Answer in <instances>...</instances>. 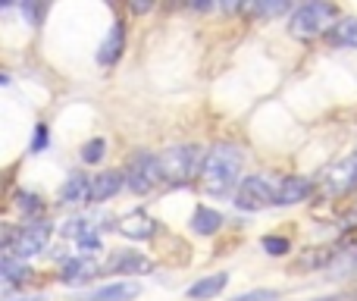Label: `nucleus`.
Masks as SVG:
<instances>
[{
	"mask_svg": "<svg viewBox=\"0 0 357 301\" xmlns=\"http://www.w3.org/2000/svg\"><path fill=\"white\" fill-rule=\"evenodd\" d=\"M260 248H264L270 258H285V254L291 251V242L285 239V235H264V239H260Z\"/></svg>",
	"mask_w": 357,
	"mask_h": 301,
	"instance_id": "nucleus-21",
	"label": "nucleus"
},
{
	"mask_svg": "<svg viewBox=\"0 0 357 301\" xmlns=\"http://www.w3.org/2000/svg\"><path fill=\"white\" fill-rule=\"evenodd\" d=\"M226 286H229V273H210V277H201L197 283L188 286V298H195V301H210V298L220 295Z\"/></svg>",
	"mask_w": 357,
	"mask_h": 301,
	"instance_id": "nucleus-17",
	"label": "nucleus"
},
{
	"mask_svg": "<svg viewBox=\"0 0 357 301\" xmlns=\"http://www.w3.org/2000/svg\"><path fill=\"white\" fill-rule=\"evenodd\" d=\"M151 260L138 251H113L110 260L104 264V273H113V277H135V273L151 270Z\"/></svg>",
	"mask_w": 357,
	"mask_h": 301,
	"instance_id": "nucleus-9",
	"label": "nucleus"
},
{
	"mask_svg": "<svg viewBox=\"0 0 357 301\" xmlns=\"http://www.w3.org/2000/svg\"><path fill=\"white\" fill-rule=\"evenodd\" d=\"M241 166H245V151L232 142H220L207 151L201 170V191L210 198H226L238 191L241 185Z\"/></svg>",
	"mask_w": 357,
	"mask_h": 301,
	"instance_id": "nucleus-1",
	"label": "nucleus"
},
{
	"mask_svg": "<svg viewBox=\"0 0 357 301\" xmlns=\"http://www.w3.org/2000/svg\"><path fill=\"white\" fill-rule=\"evenodd\" d=\"M276 191L279 182L266 172H251V176L241 179L238 191H235V207L245 210V214H257V210L276 204Z\"/></svg>",
	"mask_w": 357,
	"mask_h": 301,
	"instance_id": "nucleus-5",
	"label": "nucleus"
},
{
	"mask_svg": "<svg viewBox=\"0 0 357 301\" xmlns=\"http://www.w3.org/2000/svg\"><path fill=\"white\" fill-rule=\"evenodd\" d=\"M50 235H54V223L25 220V226L6 233V254H13V258H19V260H29L47 248Z\"/></svg>",
	"mask_w": 357,
	"mask_h": 301,
	"instance_id": "nucleus-3",
	"label": "nucleus"
},
{
	"mask_svg": "<svg viewBox=\"0 0 357 301\" xmlns=\"http://www.w3.org/2000/svg\"><path fill=\"white\" fill-rule=\"evenodd\" d=\"M222 223H226V216H222L220 210L207 207V204H197L195 214H191V233H197V235H216L222 229Z\"/></svg>",
	"mask_w": 357,
	"mask_h": 301,
	"instance_id": "nucleus-15",
	"label": "nucleus"
},
{
	"mask_svg": "<svg viewBox=\"0 0 357 301\" xmlns=\"http://www.w3.org/2000/svg\"><path fill=\"white\" fill-rule=\"evenodd\" d=\"M329 38H333V44H339V47H357V16L339 19V22L333 25V31H329Z\"/></svg>",
	"mask_w": 357,
	"mask_h": 301,
	"instance_id": "nucleus-18",
	"label": "nucleus"
},
{
	"mask_svg": "<svg viewBox=\"0 0 357 301\" xmlns=\"http://www.w3.org/2000/svg\"><path fill=\"white\" fill-rule=\"evenodd\" d=\"M16 301H41V298H38V295H35V298H16Z\"/></svg>",
	"mask_w": 357,
	"mask_h": 301,
	"instance_id": "nucleus-29",
	"label": "nucleus"
},
{
	"mask_svg": "<svg viewBox=\"0 0 357 301\" xmlns=\"http://www.w3.org/2000/svg\"><path fill=\"white\" fill-rule=\"evenodd\" d=\"M123 50H126V22H123V19H116V22L110 25V35L100 41L98 63H100V66H113V63L123 57Z\"/></svg>",
	"mask_w": 357,
	"mask_h": 301,
	"instance_id": "nucleus-14",
	"label": "nucleus"
},
{
	"mask_svg": "<svg viewBox=\"0 0 357 301\" xmlns=\"http://www.w3.org/2000/svg\"><path fill=\"white\" fill-rule=\"evenodd\" d=\"M335 16H339V10H335L333 3H304V6H298V10L291 13L289 31L295 38H301V41H310V38L323 35L326 29L333 31Z\"/></svg>",
	"mask_w": 357,
	"mask_h": 301,
	"instance_id": "nucleus-4",
	"label": "nucleus"
},
{
	"mask_svg": "<svg viewBox=\"0 0 357 301\" xmlns=\"http://www.w3.org/2000/svg\"><path fill=\"white\" fill-rule=\"evenodd\" d=\"M104 270V267H98V260L91 258V254H79V258L66 260L60 270V279L66 286H75V283H88L91 277H98V273Z\"/></svg>",
	"mask_w": 357,
	"mask_h": 301,
	"instance_id": "nucleus-12",
	"label": "nucleus"
},
{
	"mask_svg": "<svg viewBox=\"0 0 357 301\" xmlns=\"http://www.w3.org/2000/svg\"><path fill=\"white\" fill-rule=\"evenodd\" d=\"M91 201V176L85 172H69L66 182L60 185V204L66 207H79V204Z\"/></svg>",
	"mask_w": 357,
	"mask_h": 301,
	"instance_id": "nucleus-11",
	"label": "nucleus"
},
{
	"mask_svg": "<svg viewBox=\"0 0 357 301\" xmlns=\"http://www.w3.org/2000/svg\"><path fill=\"white\" fill-rule=\"evenodd\" d=\"M104 154H107V142H104V138H91V142L82 145L79 157H82V163H100V160H104Z\"/></svg>",
	"mask_w": 357,
	"mask_h": 301,
	"instance_id": "nucleus-22",
	"label": "nucleus"
},
{
	"mask_svg": "<svg viewBox=\"0 0 357 301\" xmlns=\"http://www.w3.org/2000/svg\"><path fill=\"white\" fill-rule=\"evenodd\" d=\"M44 148H47V126H44V123H38L35 138H31V154H41Z\"/></svg>",
	"mask_w": 357,
	"mask_h": 301,
	"instance_id": "nucleus-26",
	"label": "nucleus"
},
{
	"mask_svg": "<svg viewBox=\"0 0 357 301\" xmlns=\"http://www.w3.org/2000/svg\"><path fill=\"white\" fill-rule=\"evenodd\" d=\"M314 301H339V298H335V295H329V298H314Z\"/></svg>",
	"mask_w": 357,
	"mask_h": 301,
	"instance_id": "nucleus-28",
	"label": "nucleus"
},
{
	"mask_svg": "<svg viewBox=\"0 0 357 301\" xmlns=\"http://www.w3.org/2000/svg\"><path fill=\"white\" fill-rule=\"evenodd\" d=\"M329 258H333L329 251H320V248H317V251H310V254H304V258L295 260V270H317V267H326Z\"/></svg>",
	"mask_w": 357,
	"mask_h": 301,
	"instance_id": "nucleus-23",
	"label": "nucleus"
},
{
	"mask_svg": "<svg viewBox=\"0 0 357 301\" xmlns=\"http://www.w3.org/2000/svg\"><path fill=\"white\" fill-rule=\"evenodd\" d=\"M0 277H3V286L10 289V286H16V283H22V279H29L31 270H29V264H25V260L13 258V254H3V267H0Z\"/></svg>",
	"mask_w": 357,
	"mask_h": 301,
	"instance_id": "nucleus-19",
	"label": "nucleus"
},
{
	"mask_svg": "<svg viewBox=\"0 0 357 301\" xmlns=\"http://www.w3.org/2000/svg\"><path fill=\"white\" fill-rule=\"evenodd\" d=\"M204 157H207V151H201L197 145H173V148H167V151L160 154L163 182H169V185H176V189H182V185H188V182H195V179H201Z\"/></svg>",
	"mask_w": 357,
	"mask_h": 301,
	"instance_id": "nucleus-2",
	"label": "nucleus"
},
{
	"mask_svg": "<svg viewBox=\"0 0 357 301\" xmlns=\"http://www.w3.org/2000/svg\"><path fill=\"white\" fill-rule=\"evenodd\" d=\"M232 301H279V295L273 289H251V292H241Z\"/></svg>",
	"mask_w": 357,
	"mask_h": 301,
	"instance_id": "nucleus-25",
	"label": "nucleus"
},
{
	"mask_svg": "<svg viewBox=\"0 0 357 301\" xmlns=\"http://www.w3.org/2000/svg\"><path fill=\"white\" fill-rule=\"evenodd\" d=\"M354 185H357V154L354 157H345L342 163H335L333 170L326 172V179H323V189H326L329 195H345Z\"/></svg>",
	"mask_w": 357,
	"mask_h": 301,
	"instance_id": "nucleus-7",
	"label": "nucleus"
},
{
	"mask_svg": "<svg viewBox=\"0 0 357 301\" xmlns=\"http://www.w3.org/2000/svg\"><path fill=\"white\" fill-rule=\"evenodd\" d=\"M314 191V179L310 176H282L279 179V191H276V204L279 207H291L310 198Z\"/></svg>",
	"mask_w": 357,
	"mask_h": 301,
	"instance_id": "nucleus-8",
	"label": "nucleus"
},
{
	"mask_svg": "<svg viewBox=\"0 0 357 301\" xmlns=\"http://www.w3.org/2000/svg\"><path fill=\"white\" fill-rule=\"evenodd\" d=\"M245 10L251 13V16H279V13H289L291 6L289 3H251V6H245Z\"/></svg>",
	"mask_w": 357,
	"mask_h": 301,
	"instance_id": "nucleus-24",
	"label": "nucleus"
},
{
	"mask_svg": "<svg viewBox=\"0 0 357 301\" xmlns=\"http://www.w3.org/2000/svg\"><path fill=\"white\" fill-rule=\"evenodd\" d=\"M119 233H123L126 239L148 242V239H154V233H157V220L148 210H132V214H126L123 220H119Z\"/></svg>",
	"mask_w": 357,
	"mask_h": 301,
	"instance_id": "nucleus-10",
	"label": "nucleus"
},
{
	"mask_svg": "<svg viewBox=\"0 0 357 301\" xmlns=\"http://www.w3.org/2000/svg\"><path fill=\"white\" fill-rule=\"evenodd\" d=\"M163 182V166L160 157L151 151H135L126 163V185H129L135 195H148L157 185Z\"/></svg>",
	"mask_w": 357,
	"mask_h": 301,
	"instance_id": "nucleus-6",
	"label": "nucleus"
},
{
	"mask_svg": "<svg viewBox=\"0 0 357 301\" xmlns=\"http://www.w3.org/2000/svg\"><path fill=\"white\" fill-rule=\"evenodd\" d=\"M13 198H16V207L22 210L25 216H38L44 210V201L35 195V191H16Z\"/></svg>",
	"mask_w": 357,
	"mask_h": 301,
	"instance_id": "nucleus-20",
	"label": "nucleus"
},
{
	"mask_svg": "<svg viewBox=\"0 0 357 301\" xmlns=\"http://www.w3.org/2000/svg\"><path fill=\"white\" fill-rule=\"evenodd\" d=\"M142 295V286L135 283V279H126V283H110V286H100V289H94L88 301H132Z\"/></svg>",
	"mask_w": 357,
	"mask_h": 301,
	"instance_id": "nucleus-16",
	"label": "nucleus"
},
{
	"mask_svg": "<svg viewBox=\"0 0 357 301\" xmlns=\"http://www.w3.org/2000/svg\"><path fill=\"white\" fill-rule=\"evenodd\" d=\"M22 13H29L31 19H35V25L41 22V13H44V6H22Z\"/></svg>",
	"mask_w": 357,
	"mask_h": 301,
	"instance_id": "nucleus-27",
	"label": "nucleus"
},
{
	"mask_svg": "<svg viewBox=\"0 0 357 301\" xmlns=\"http://www.w3.org/2000/svg\"><path fill=\"white\" fill-rule=\"evenodd\" d=\"M126 185V172L119 170H104L98 172V176H91V201L94 204H104L110 201L113 195H119Z\"/></svg>",
	"mask_w": 357,
	"mask_h": 301,
	"instance_id": "nucleus-13",
	"label": "nucleus"
}]
</instances>
